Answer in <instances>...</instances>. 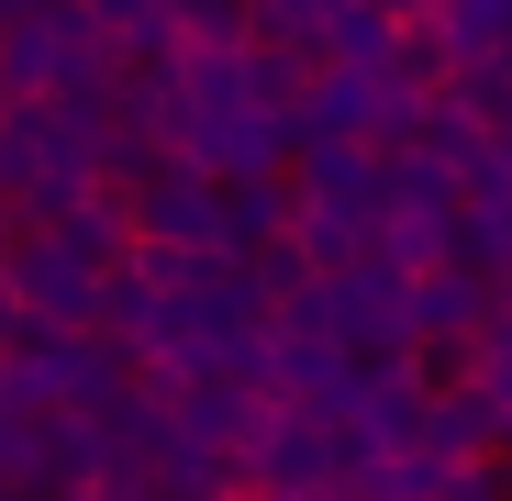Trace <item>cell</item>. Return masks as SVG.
Here are the masks:
<instances>
[{"instance_id":"1","label":"cell","mask_w":512,"mask_h":501,"mask_svg":"<svg viewBox=\"0 0 512 501\" xmlns=\"http://www.w3.org/2000/svg\"><path fill=\"white\" fill-rule=\"evenodd\" d=\"M212 167V179H245V167H290V112H268L245 90V34L234 45H179V145Z\"/></svg>"},{"instance_id":"2","label":"cell","mask_w":512,"mask_h":501,"mask_svg":"<svg viewBox=\"0 0 512 501\" xmlns=\"http://www.w3.org/2000/svg\"><path fill=\"white\" fill-rule=\"evenodd\" d=\"M279 323H323V334H346L357 357H390V346H412V268L390 257V245H368V257H346V268H312V290Z\"/></svg>"},{"instance_id":"3","label":"cell","mask_w":512,"mask_h":501,"mask_svg":"<svg viewBox=\"0 0 512 501\" xmlns=\"http://www.w3.org/2000/svg\"><path fill=\"white\" fill-rule=\"evenodd\" d=\"M0 268H12V301L34 323H101V257L90 245H67L56 223H12V245H0Z\"/></svg>"},{"instance_id":"4","label":"cell","mask_w":512,"mask_h":501,"mask_svg":"<svg viewBox=\"0 0 512 501\" xmlns=\"http://www.w3.org/2000/svg\"><path fill=\"white\" fill-rule=\"evenodd\" d=\"M134 234L190 245V257H223V179H212V167H190V156L145 167V190H134Z\"/></svg>"},{"instance_id":"5","label":"cell","mask_w":512,"mask_h":501,"mask_svg":"<svg viewBox=\"0 0 512 501\" xmlns=\"http://www.w3.org/2000/svg\"><path fill=\"white\" fill-rule=\"evenodd\" d=\"M290 223H301V179H290V167L223 179V257H256V245H279Z\"/></svg>"},{"instance_id":"6","label":"cell","mask_w":512,"mask_h":501,"mask_svg":"<svg viewBox=\"0 0 512 501\" xmlns=\"http://www.w3.org/2000/svg\"><path fill=\"white\" fill-rule=\"evenodd\" d=\"M390 45H401L390 0H334V23H323V56L334 67H390Z\"/></svg>"},{"instance_id":"7","label":"cell","mask_w":512,"mask_h":501,"mask_svg":"<svg viewBox=\"0 0 512 501\" xmlns=\"http://www.w3.org/2000/svg\"><path fill=\"white\" fill-rule=\"evenodd\" d=\"M90 23H101L123 56H179V45H190L179 23H167V0H90Z\"/></svg>"},{"instance_id":"8","label":"cell","mask_w":512,"mask_h":501,"mask_svg":"<svg viewBox=\"0 0 512 501\" xmlns=\"http://www.w3.org/2000/svg\"><path fill=\"white\" fill-rule=\"evenodd\" d=\"M446 45L457 56H512V0H446Z\"/></svg>"},{"instance_id":"9","label":"cell","mask_w":512,"mask_h":501,"mask_svg":"<svg viewBox=\"0 0 512 501\" xmlns=\"http://www.w3.org/2000/svg\"><path fill=\"white\" fill-rule=\"evenodd\" d=\"M167 23L190 45H234V34H256V0H167Z\"/></svg>"},{"instance_id":"10","label":"cell","mask_w":512,"mask_h":501,"mask_svg":"<svg viewBox=\"0 0 512 501\" xmlns=\"http://www.w3.org/2000/svg\"><path fill=\"white\" fill-rule=\"evenodd\" d=\"M323 23H334V0H256V34H290L323 56Z\"/></svg>"},{"instance_id":"11","label":"cell","mask_w":512,"mask_h":501,"mask_svg":"<svg viewBox=\"0 0 512 501\" xmlns=\"http://www.w3.org/2000/svg\"><path fill=\"white\" fill-rule=\"evenodd\" d=\"M34 12H67V0H0V23H34Z\"/></svg>"},{"instance_id":"12","label":"cell","mask_w":512,"mask_h":501,"mask_svg":"<svg viewBox=\"0 0 512 501\" xmlns=\"http://www.w3.org/2000/svg\"><path fill=\"white\" fill-rule=\"evenodd\" d=\"M501 156H512V112H501Z\"/></svg>"}]
</instances>
